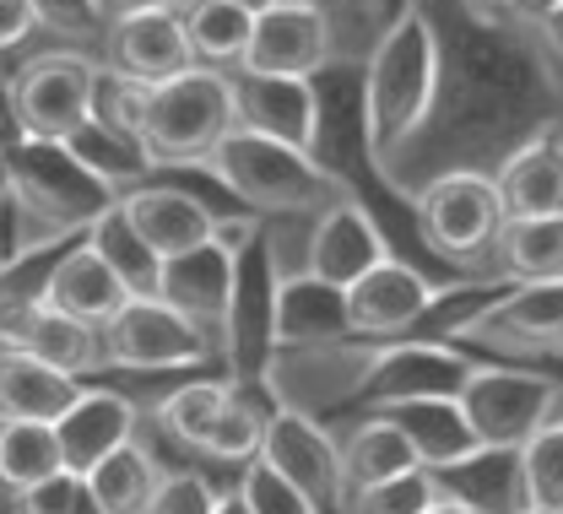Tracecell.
I'll return each mask as SVG.
<instances>
[{
	"instance_id": "cell-42",
	"label": "cell",
	"mask_w": 563,
	"mask_h": 514,
	"mask_svg": "<svg viewBox=\"0 0 563 514\" xmlns=\"http://www.w3.org/2000/svg\"><path fill=\"white\" fill-rule=\"evenodd\" d=\"M374 11H379V22L390 27V22H401V16H412V11H418V0H374Z\"/></svg>"
},
{
	"instance_id": "cell-26",
	"label": "cell",
	"mask_w": 563,
	"mask_h": 514,
	"mask_svg": "<svg viewBox=\"0 0 563 514\" xmlns=\"http://www.w3.org/2000/svg\"><path fill=\"white\" fill-rule=\"evenodd\" d=\"M179 22H185V38H190V55L196 66L207 71H239L244 55H250V33H255V16L228 5V0H185L179 5Z\"/></svg>"
},
{
	"instance_id": "cell-36",
	"label": "cell",
	"mask_w": 563,
	"mask_h": 514,
	"mask_svg": "<svg viewBox=\"0 0 563 514\" xmlns=\"http://www.w3.org/2000/svg\"><path fill=\"white\" fill-rule=\"evenodd\" d=\"M239 499L250 504V514H325L309 493H298L277 466H266V460H250V466H244Z\"/></svg>"
},
{
	"instance_id": "cell-24",
	"label": "cell",
	"mask_w": 563,
	"mask_h": 514,
	"mask_svg": "<svg viewBox=\"0 0 563 514\" xmlns=\"http://www.w3.org/2000/svg\"><path fill=\"white\" fill-rule=\"evenodd\" d=\"M498 195H504V217H563V142L559 136H537L526 147L504 157V168L493 174Z\"/></svg>"
},
{
	"instance_id": "cell-37",
	"label": "cell",
	"mask_w": 563,
	"mask_h": 514,
	"mask_svg": "<svg viewBox=\"0 0 563 514\" xmlns=\"http://www.w3.org/2000/svg\"><path fill=\"white\" fill-rule=\"evenodd\" d=\"M16 514H103V510H98V499H92L87 477H76V471H55L49 482H38V488L16 493Z\"/></svg>"
},
{
	"instance_id": "cell-41",
	"label": "cell",
	"mask_w": 563,
	"mask_h": 514,
	"mask_svg": "<svg viewBox=\"0 0 563 514\" xmlns=\"http://www.w3.org/2000/svg\"><path fill=\"white\" fill-rule=\"evenodd\" d=\"M103 5V16L114 22V16H136V11H179L185 0H98Z\"/></svg>"
},
{
	"instance_id": "cell-7",
	"label": "cell",
	"mask_w": 563,
	"mask_h": 514,
	"mask_svg": "<svg viewBox=\"0 0 563 514\" xmlns=\"http://www.w3.org/2000/svg\"><path fill=\"white\" fill-rule=\"evenodd\" d=\"M504 195L488 174L455 168L439 174L428 190L418 195V227L428 238V249H439L444 260H483L488 249H498L504 233Z\"/></svg>"
},
{
	"instance_id": "cell-2",
	"label": "cell",
	"mask_w": 563,
	"mask_h": 514,
	"mask_svg": "<svg viewBox=\"0 0 563 514\" xmlns=\"http://www.w3.org/2000/svg\"><path fill=\"white\" fill-rule=\"evenodd\" d=\"M207 163L211 174L261 217H320L336 201H347L342 174H331L314 152H298L287 142L255 136V131H233Z\"/></svg>"
},
{
	"instance_id": "cell-46",
	"label": "cell",
	"mask_w": 563,
	"mask_h": 514,
	"mask_svg": "<svg viewBox=\"0 0 563 514\" xmlns=\"http://www.w3.org/2000/svg\"><path fill=\"white\" fill-rule=\"evenodd\" d=\"M228 5H239V11H250V16H261V11H272L277 0H228Z\"/></svg>"
},
{
	"instance_id": "cell-4",
	"label": "cell",
	"mask_w": 563,
	"mask_h": 514,
	"mask_svg": "<svg viewBox=\"0 0 563 514\" xmlns=\"http://www.w3.org/2000/svg\"><path fill=\"white\" fill-rule=\"evenodd\" d=\"M255 238V222H239V227H222L217 222V238L179 255V260H163V277H157V298L174 303L211 347L233 353V309H239V255L244 244Z\"/></svg>"
},
{
	"instance_id": "cell-31",
	"label": "cell",
	"mask_w": 563,
	"mask_h": 514,
	"mask_svg": "<svg viewBox=\"0 0 563 514\" xmlns=\"http://www.w3.org/2000/svg\"><path fill=\"white\" fill-rule=\"evenodd\" d=\"M228 401H233V384H228V379H190V384H179L174 395H163V406H157V428L179 444V449L201 455Z\"/></svg>"
},
{
	"instance_id": "cell-13",
	"label": "cell",
	"mask_w": 563,
	"mask_h": 514,
	"mask_svg": "<svg viewBox=\"0 0 563 514\" xmlns=\"http://www.w3.org/2000/svg\"><path fill=\"white\" fill-rule=\"evenodd\" d=\"M103 71L141 81V87H163L174 76L196 71L190 38L179 11H136V16H114L103 27Z\"/></svg>"
},
{
	"instance_id": "cell-21",
	"label": "cell",
	"mask_w": 563,
	"mask_h": 514,
	"mask_svg": "<svg viewBox=\"0 0 563 514\" xmlns=\"http://www.w3.org/2000/svg\"><path fill=\"white\" fill-rule=\"evenodd\" d=\"M66 471L92 477L109 455H120L125 444H136V406L120 390H81V401L55 423Z\"/></svg>"
},
{
	"instance_id": "cell-10",
	"label": "cell",
	"mask_w": 563,
	"mask_h": 514,
	"mask_svg": "<svg viewBox=\"0 0 563 514\" xmlns=\"http://www.w3.org/2000/svg\"><path fill=\"white\" fill-rule=\"evenodd\" d=\"M461 336L504 358H563V282H515L472 314Z\"/></svg>"
},
{
	"instance_id": "cell-3",
	"label": "cell",
	"mask_w": 563,
	"mask_h": 514,
	"mask_svg": "<svg viewBox=\"0 0 563 514\" xmlns=\"http://www.w3.org/2000/svg\"><path fill=\"white\" fill-rule=\"evenodd\" d=\"M233 131H239L233 76L196 66V71L152 87L141 152H146L152 168H168V163H207Z\"/></svg>"
},
{
	"instance_id": "cell-15",
	"label": "cell",
	"mask_w": 563,
	"mask_h": 514,
	"mask_svg": "<svg viewBox=\"0 0 563 514\" xmlns=\"http://www.w3.org/2000/svg\"><path fill=\"white\" fill-rule=\"evenodd\" d=\"M433 282L422 277L418 266L407 260H385L374 266L357 288H347V325L352 336H368V342H396L418 325L422 314L433 309Z\"/></svg>"
},
{
	"instance_id": "cell-6",
	"label": "cell",
	"mask_w": 563,
	"mask_h": 514,
	"mask_svg": "<svg viewBox=\"0 0 563 514\" xmlns=\"http://www.w3.org/2000/svg\"><path fill=\"white\" fill-rule=\"evenodd\" d=\"M563 379L526 373V368H472L461 406L477 428L483 449H526L548 423H559Z\"/></svg>"
},
{
	"instance_id": "cell-23",
	"label": "cell",
	"mask_w": 563,
	"mask_h": 514,
	"mask_svg": "<svg viewBox=\"0 0 563 514\" xmlns=\"http://www.w3.org/2000/svg\"><path fill=\"white\" fill-rule=\"evenodd\" d=\"M81 401V379L33 353L0 347V423H60Z\"/></svg>"
},
{
	"instance_id": "cell-1",
	"label": "cell",
	"mask_w": 563,
	"mask_h": 514,
	"mask_svg": "<svg viewBox=\"0 0 563 514\" xmlns=\"http://www.w3.org/2000/svg\"><path fill=\"white\" fill-rule=\"evenodd\" d=\"M433 98H439V38L428 16L412 11L379 33L363 76V131L374 163H390L418 136L433 114Z\"/></svg>"
},
{
	"instance_id": "cell-38",
	"label": "cell",
	"mask_w": 563,
	"mask_h": 514,
	"mask_svg": "<svg viewBox=\"0 0 563 514\" xmlns=\"http://www.w3.org/2000/svg\"><path fill=\"white\" fill-rule=\"evenodd\" d=\"M217 504H222V493L201 471H163V488L146 514H217Z\"/></svg>"
},
{
	"instance_id": "cell-45",
	"label": "cell",
	"mask_w": 563,
	"mask_h": 514,
	"mask_svg": "<svg viewBox=\"0 0 563 514\" xmlns=\"http://www.w3.org/2000/svg\"><path fill=\"white\" fill-rule=\"evenodd\" d=\"M217 514H250V504H244V499H239V488H233V493H222Z\"/></svg>"
},
{
	"instance_id": "cell-44",
	"label": "cell",
	"mask_w": 563,
	"mask_h": 514,
	"mask_svg": "<svg viewBox=\"0 0 563 514\" xmlns=\"http://www.w3.org/2000/svg\"><path fill=\"white\" fill-rule=\"evenodd\" d=\"M16 190V163H11V152H0V195H11Z\"/></svg>"
},
{
	"instance_id": "cell-35",
	"label": "cell",
	"mask_w": 563,
	"mask_h": 514,
	"mask_svg": "<svg viewBox=\"0 0 563 514\" xmlns=\"http://www.w3.org/2000/svg\"><path fill=\"white\" fill-rule=\"evenodd\" d=\"M439 499H444V493H439V477L418 466V471H407V477H396V482H379V488H368V493H352L347 514H428Z\"/></svg>"
},
{
	"instance_id": "cell-40",
	"label": "cell",
	"mask_w": 563,
	"mask_h": 514,
	"mask_svg": "<svg viewBox=\"0 0 563 514\" xmlns=\"http://www.w3.org/2000/svg\"><path fill=\"white\" fill-rule=\"evenodd\" d=\"M27 33H38V16L27 0H0V49L27 44Z\"/></svg>"
},
{
	"instance_id": "cell-17",
	"label": "cell",
	"mask_w": 563,
	"mask_h": 514,
	"mask_svg": "<svg viewBox=\"0 0 563 514\" xmlns=\"http://www.w3.org/2000/svg\"><path fill=\"white\" fill-rule=\"evenodd\" d=\"M233 109H239V131L272 136L298 152H314L320 142V103L309 81L233 71Z\"/></svg>"
},
{
	"instance_id": "cell-47",
	"label": "cell",
	"mask_w": 563,
	"mask_h": 514,
	"mask_svg": "<svg viewBox=\"0 0 563 514\" xmlns=\"http://www.w3.org/2000/svg\"><path fill=\"white\" fill-rule=\"evenodd\" d=\"M428 514H483V510H466V504H455V499H439Z\"/></svg>"
},
{
	"instance_id": "cell-43",
	"label": "cell",
	"mask_w": 563,
	"mask_h": 514,
	"mask_svg": "<svg viewBox=\"0 0 563 514\" xmlns=\"http://www.w3.org/2000/svg\"><path fill=\"white\" fill-rule=\"evenodd\" d=\"M542 33H548V44H553V49L563 55V5L553 11V16H548V22H542Z\"/></svg>"
},
{
	"instance_id": "cell-9",
	"label": "cell",
	"mask_w": 563,
	"mask_h": 514,
	"mask_svg": "<svg viewBox=\"0 0 563 514\" xmlns=\"http://www.w3.org/2000/svg\"><path fill=\"white\" fill-rule=\"evenodd\" d=\"M211 358V342L163 298H131L103 325V364L114 368H201Z\"/></svg>"
},
{
	"instance_id": "cell-14",
	"label": "cell",
	"mask_w": 563,
	"mask_h": 514,
	"mask_svg": "<svg viewBox=\"0 0 563 514\" xmlns=\"http://www.w3.org/2000/svg\"><path fill=\"white\" fill-rule=\"evenodd\" d=\"M0 342L5 353H33L76 379L103 364V331L49 309L44 298H0Z\"/></svg>"
},
{
	"instance_id": "cell-33",
	"label": "cell",
	"mask_w": 563,
	"mask_h": 514,
	"mask_svg": "<svg viewBox=\"0 0 563 514\" xmlns=\"http://www.w3.org/2000/svg\"><path fill=\"white\" fill-rule=\"evenodd\" d=\"M266 423H272V412L250 406V395L233 384V401L222 406V417H217V428H211L201 460H217V466H250V460H261Z\"/></svg>"
},
{
	"instance_id": "cell-27",
	"label": "cell",
	"mask_w": 563,
	"mask_h": 514,
	"mask_svg": "<svg viewBox=\"0 0 563 514\" xmlns=\"http://www.w3.org/2000/svg\"><path fill=\"white\" fill-rule=\"evenodd\" d=\"M342 471H347V499H352V493H368V488H379V482H396V477L418 471V455H412L407 434H401L390 417L374 412V417L357 423L352 439L342 444Z\"/></svg>"
},
{
	"instance_id": "cell-19",
	"label": "cell",
	"mask_w": 563,
	"mask_h": 514,
	"mask_svg": "<svg viewBox=\"0 0 563 514\" xmlns=\"http://www.w3.org/2000/svg\"><path fill=\"white\" fill-rule=\"evenodd\" d=\"M44 303L49 309H60L70 320H81V325H109L125 303H131V288H125V277L109 266V255L87 238V244H76L66 249L60 260H55V271H49V282H44Z\"/></svg>"
},
{
	"instance_id": "cell-39",
	"label": "cell",
	"mask_w": 563,
	"mask_h": 514,
	"mask_svg": "<svg viewBox=\"0 0 563 514\" xmlns=\"http://www.w3.org/2000/svg\"><path fill=\"white\" fill-rule=\"evenodd\" d=\"M27 5H33L38 27H49V33H92V27H109V16H103L98 0H27Z\"/></svg>"
},
{
	"instance_id": "cell-18",
	"label": "cell",
	"mask_w": 563,
	"mask_h": 514,
	"mask_svg": "<svg viewBox=\"0 0 563 514\" xmlns=\"http://www.w3.org/2000/svg\"><path fill=\"white\" fill-rule=\"evenodd\" d=\"M352 336L347 325V293L298 271L277 282V309H272V347H292V353H325L342 347Z\"/></svg>"
},
{
	"instance_id": "cell-34",
	"label": "cell",
	"mask_w": 563,
	"mask_h": 514,
	"mask_svg": "<svg viewBox=\"0 0 563 514\" xmlns=\"http://www.w3.org/2000/svg\"><path fill=\"white\" fill-rule=\"evenodd\" d=\"M520 471H526L531 514H563V417L548 423L537 439L520 449Z\"/></svg>"
},
{
	"instance_id": "cell-22",
	"label": "cell",
	"mask_w": 563,
	"mask_h": 514,
	"mask_svg": "<svg viewBox=\"0 0 563 514\" xmlns=\"http://www.w3.org/2000/svg\"><path fill=\"white\" fill-rule=\"evenodd\" d=\"M379 417H390L407 434L418 466L433 471V477L466 466L472 455H483V439H477V428H472V417H466L461 401H401V406H385Z\"/></svg>"
},
{
	"instance_id": "cell-32",
	"label": "cell",
	"mask_w": 563,
	"mask_h": 514,
	"mask_svg": "<svg viewBox=\"0 0 563 514\" xmlns=\"http://www.w3.org/2000/svg\"><path fill=\"white\" fill-rule=\"evenodd\" d=\"M92 244L109 255V266L125 277V288H131V293H136V298H157L163 260H157V255H152V249L136 238V227L125 222V212H120V206L92 222Z\"/></svg>"
},
{
	"instance_id": "cell-16",
	"label": "cell",
	"mask_w": 563,
	"mask_h": 514,
	"mask_svg": "<svg viewBox=\"0 0 563 514\" xmlns=\"http://www.w3.org/2000/svg\"><path fill=\"white\" fill-rule=\"evenodd\" d=\"M385 260H390V249H385L379 227H374V217L352 195L309 222V260H303L309 277H320V282H331V288L347 293V288H357Z\"/></svg>"
},
{
	"instance_id": "cell-11",
	"label": "cell",
	"mask_w": 563,
	"mask_h": 514,
	"mask_svg": "<svg viewBox=\"0 0 563 514\" xmlns=\"http://www.w3.org/2000/svg\"><path fill=\"white\" fill-rule=\"evenodd\" d=\"M266 466H277L282 477L309 493L320 510H347V471H342V444L331 439L303 406H277L266 423Z\"/></svg>"
},
{
	"instance_id": "cell-12",
	"label": "cell",
	"mask_w": 563,
	"mask_h": 514,
	"mask_svg": "<svg viewBox=\"0 0 563 514\" xmlns=\"http://www.w3.org/2000/svg\"><path fill=\"white\" fill-rule=\"evenodd\" d=\"M325 60H331V16L314 0H277L272 11L255 16L250 55H244L239 71L309 81Z\"/></svg>"
},
{
	"instance_id": "cell-5",
	"label": "cell",
	"mask_w": 563,
	"mask_h": 514,
	"mask_svg": "<svg viewBox=\"0 0 563 514\" xmlns=\"http://www.w3.org/2000/svg\"><path fill=\"white\" fill-rule=\"evenodd\" d=\"M98 81H103V66H92L76 49L33 55L22 71L11 76V98H16V114H22L27 142L76 147L81 131L98 114Z\"/></svg>"
},
{
	"instance_id": "cell-25",
	"label": "cell",
	"mask_w": 563,
	"mask_h": 514,
	"mask_svg": "<svg viewBox=\"0 0 563 514\" xmlns=\"http://www.w3.org/2000/svg\"><path fill=\"white\" fill-rule=\"evenodd\" d=\"M439 493L483 514H531L520 449H483L455 471H439Z\"/></svg>"
},
{
	"instance_id": "cell-30",
	"label": "cell",
	"mask_w": 563,
	"mask_h": 514,
	"mask_svg": "<svg viewBox=\"0 0 563 514\" xmlns=\"http://www.w3.org/2000/svg\"><path fill=\"white\" fill-rule=\"evenodd\" d=\"M87 488H92V499H98L103 514H146L152 499H157V488H163V471H157V460L141 444H125L120 455H109L87 477Z\"/></svg>"
},
{
	"instance_id": "cell-20",
	"label": "cell",
	"mask_w": 563,
	"mask_h": 514,
	"mask_svg": "<svg viewBox=\"0 0 563 514\" xmlns=\"http://www.w3.org/2000/svg\"><path fill=\"white\" fill-rule=\"evenodd\" d=\"M120 212L136 227V238L157 255V260H179L190 249H201L217 238V217L196 195L185 190H163V185H146V190H131L120 195Z\"/></svg>"
},
{
	"instance_id": "cell-29",
	"label": "cell",
	"mask_w": 563,
	"mask_h": 514,
	"mask_svg": "<svg viewBox=\"0 0 563 514\" xmlns=\"http://www.w3.org/2000/svg\"><path fill=\"white\" fill-rule=\"evenodd\" d=\"M55 471H66V455L49 423H0V488L5 493H27L49 482Z\"/></svg>"
},
{
	"instance_id": "cell-28",
	"label": "cell",
	"mask_w": 563,
	"mask_h": 514,
	"mask_svg": "<svg viewBox=\"0 0 563 514\" xmlns=\"http://www.w3.org/2000/svg\"><path fill=\"white\" fill-rule=\"evenodd\" d=\"M493 255L515 282H563V217L504 222Z\"/></svg>"
},
{
	"instance_id": "cell-48",
	"label": "cell",
	"mask_w": 563,
	"mask_h": 514,
	"mask_svg": "<svg viewBox=\"0 0 563 514\" xmlns=\"http://www.w3.org/2000/svg\"><path fill=\"white\" fill-rule=\"evenodd\" d=\"M504 5H509V0H504Z\"/></svg>"
},
{
	"instance_id": "cell-8",
	"label": "cell",
	"mask_w": 563,
	"mask_h": 514,
	"mask_svg": "<svg viewBox=\"0 0 563 514\" xmlns=\"http://www.w3.org/2000/svg\"><path fill=\"white\" fill-rule=\"evenodd\" d=\"M472 368L477 364L466 353H455L444 342H396L368 358L352 401H363L368 412H385L401 401H461Z\"/></svg>"
}]
</instances>
